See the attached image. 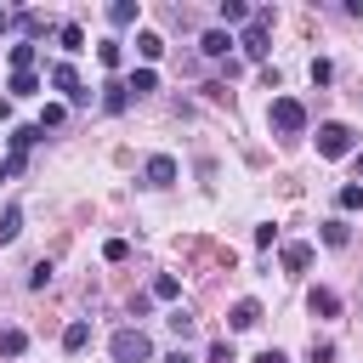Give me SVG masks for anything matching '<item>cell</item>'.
<instances>
[{"instance_id": "obj_1", "label": "cell", "mask_w": 363, "mask_h": 363, "mask_svg": "<svg viewBox=\"0 0 363 363\" xmlns=\"http://www.w3.org/2000/svg\"><path fill=\"white\" fill-rule=\"evenodd\" d=\"M108 357H113V363H153V340H147L142 329H113Z\"/></svg>"}, {"instance_id": "obj_2", "label": "cell", "mask_w": 363, "mask_h": 363, "mask_svg": "<svg viewBox=\"0 0 363 363\" xmlns=\"http://www.w3.org/2000/svg\"><path fill=\"white\" fill-rule=\"evenodd\" d=\"M352 147H357V130L352 125H340V119H323L318 125V153L323 159H346Z\"/></svg>"}, {"instance_id": "obj_3", "label": "cell", "mask_w": 363, "mask_h": 363, "mask_svg": "<svg viewBox=\"0 0 363 363\" xmlns=\"http://www.w3.org/2000/svg\"><path fill=\"white\" fill-rule=\"evenodd\" d=\"M267 119H272V130H278V136H301V130H306V108H301L295 96H272Z\"/></svg>"}, {"instance_id": "obj_4", "label": "cell", "mask_w": 363, "mask_h": 363, "mask_svg": "<svg viewBox=\"0 0 363 363\" xmlns=\"http://www.w3.org/2000/svg\"><path fill=\"white\" fill-rule=\"evenodd\" d=\"M267 28H272V11H267V6H261V11H255V17H250V23H244V40H238V45H244V57H250V62H267V51H272V45H267Z\"/></svg>"}, {"instance_id": "obj_5", "label": "cell", "mask_w": 363, "mask_h": 363, "mask_svg": "<svg viewBox=\"0 0 363 363\" xmlns=\"http://www.w3.org/2000/svg\"><path fill=\"white\" fill-rule=\"evenodd\" d=\"M51 91H62L74 108L91 102V85H79V68H74V62H51Z\"/></svg>"}, {"instance_id": "obj_6", "label": "cell", "mask_w": 363, "mask_h": 363, "mask_svg": "<svg viewBox=\"0 0 363 363\" xmlns=\"http://www.w3.org/2000/svg\"><path fill=\"white\" fill-rule=\"evenodd\" d=\"M142 182H147V187H176V159H170V153H153V159L142 164Z\"/></svg>"}, {"instance_id": "obj_7", "label": "cell", "mask_w": 363, "mask_h": 363, "mask_svg": "<svg viewBox=\"0 0 363 363\" xmlns=\"http://www.w3.org/2000/svg\"><path fill=\"white\" fill-rule=\"evenodd\" d=\"M255 323H261V301H233L227 329H255Z\"/></svg>"}, {"instance_id": "obj_8", "label": "cell", "mask_w": 363, "mask_h": 363, "mask_svg": "<svg viewBox=\"0 0 363 363\" xmlns=\"http://www.w3.org/2000/svg\"><path fill=\"white\" fill-rule=\"evenodd\" d=\"M40 136H45L40 125H11V136H6V142H11V159H23V153H28Z\"/></svg>"}, {"instance_id": "obj_9", "label": "cell", "mask_w": 363, "mask_h": 363, "mask_svg": "<svg viewBox=\"0 0 363 363\" xmlns=\"http://www.w3.org/2000/svg\"><path fill=\"white\" fill-rule=\"evenodd\" d=\"M306 306H312V318H335V312H340V295H335V289H323V284H318V289H312V295H306Z\"/></svg>"}, {"instance_id": "obj_10", "label": "cell", "mask_w": 363, "mask_h": 363, "mask_svg": "<svg viewBox=\"0 0 363 363\" xmlns=\"http://www.w3.org/2000/svg\"><path fill=\"white\" fill-rule=\"evenodd\" d=\"M102 108H108V113H125V108H130V91H125V79H108V85H102Z\"/></svg>"}, {"instance_id": "obj_11", "label": "cell", "mask_w": 363, "mask_h": 363, "mask_svg": "<svg viewBox=\"0 0 363 363\" xmlns=\"http://www.w3.org/2000/svg\"><path fill=\"white\" fill-rule=\"evenodd\" d=\"M85 346H91V323H85V318H74V323L62 329V352H85Z\"/></svg>"}, {"instance_id": "obj_12", "label": "cell", "mask_w": 363, "mask_h": 363, "mask_svg": "<svg viewBox=\"0 0 363 363\" xmlns=\"http://www.w3.org/2000/svg\"><path fill=\"white\" fill-rule=\"evenodd\" d=\"M227 45H238V40L227 34V28H210V34L199 40V51H204V57H227Z\"/></svg>"}, {"instance_id": "obj_13", "label": "cell", "mask_w": 363, "mask_h": 363, "mask_svg": "<svg viewBox=\"0 0 363 363\" xmlns=\"http://www.w3.org/2000/svg\"><path fill=\"white\" fill-rule=\"evenodd\" d=\"M6 62H11V74H28V68H34V40H17V45L6 51Z\"/></svg>"}, {"instance_id": "obj_14", "label": "cell", "mask_w": 363, "mask_h": 363, "mask_svg": "<svg viewBox=\"0 0 363 363\" xmlns=\"http://www.w3.org/2000/svg\"><path fill=\"white\" fill-rule=\"evenodd\" d=\"M136 51H142V62H159V57H164V40H159L153 28H142V34H136Z\"/></svg>"}, {"instance_id": "obj_15", "label": "cell", "mask_w": 363, "mask_h": 363, "mask_svg": "<svg viewBox=\"0 0 363 363\" xmlns=\"http://www.w3.org/2000/svg\"><path fill=\"white\" fill-rule=\"evenodd\" d=\"M323 244H329V250H346V244H352V227H346L340 216H335V221H323Z\"/></svg>"}, {"instance_id": "obj_16", "label": "cell", "mask_w": 363, "mask_h": 363, "mask_svg": "<svg viewBox=\"0 0 363 363\" xmlns=\"http://www.w3.org/2000/svg\"><path fill=\"white\" fill-rule=\"evenodd\" d=\"M284 267L289 272H306L312 267V244H284Z\"/></svg>"}, {"instance_id": "obj_17", "label": "cell", "mask_w": 363, "mask_h": 363, "mask_svg": "<svg viewBox=\"0 0 363 363\" xmlns=\"http://www.w3.org/2000/svg\"><path fill=\"white\" fill-rule=\"evenodd\" d=\"M17 233H23V210H17V204H6V210H0V244H11Z\"/></svg>"}, {"instance_id": "obj_18", "label": "cell", "mask_w": 363, "mask_h": 363, "mask_svg": "<svg viewBox=\"0 0 363 363\" xmlns=\"http://www.w3.org/2000/svg\"><path fill=\"white\" fill-rule=\"evenodd\" d=\"M28 352V335L23 329H0V357H23Z\"/></svg>"}, {"instance_id": "obj_19", "label": "cell", "mask_w": 363, "mask_h": 363, "mask_svg": "<svg viewBox=\"0 0 363 363\" xmlns=\"http://www.w3.org/2000/svg\"><path fill=\"white\" fill-rule=\"evenodd\" d=\"M108 23H113V28H130V23H136V0H113V6H108Z\"/></svg>"}, {"instance_id": "obj_20", "label": "cell", "mask_w": 363, "mask_h": 363, "mask_svg": "<svg viewBox=\"0 0 363 363\" xmlns=\"http://www.w3.org/2000/svg\"><path fill=\"white\" fill-rule=\"evenodd\" d=\"M57 40H62V51H68V57H74V51H85V28H79V23H62V28H57Z\"/></svg>"}, {"instance_id": "obj_21", "label": "cell", "mask_w": 363, "mask_h": 363, "mask_svg": "<svg viewBox=\"0 0 363 363\" xmlns=\"http://www.w3.org/2000/svg\"><path fill=\"white\" fill-rule=\"evenodd\" d=\"M147 295H153V301H176V295H182V284H176V272H159Z\"/></svg>"}, {"instance_id": "obj_22", "label": "cell", "mask_w": 363, "mask_h": 363, "mask_svg": "<svg viewBox=\"0 0 363 363\" xmlns=\"http://www.w3.org/2000/svg\"><path fill=\"white\" fill-rule=\"evenodd\" d=\"M216 11H221V23H250V17H255V11L244 6V0H221Z\"/></svg>"}, {"instance_id": "obj_23", "label": "cell", "mask_w": 363, "mask_h": 363, "mask_svg": "<svg viewBox=\"0 0 363 363\" xmlns=\"http://www.w3.org/2000/svg\"><path fill=\"white\" fill-rule=\"evenodd\" d=\"M11 96H40V74H11Z\"/></svg>"}, {"instance_id": "obj_24", "label": "cell", "mask_w": 363, "mask_h": 363, "mask_svg": "<svg viewBox=\"0 0 363 363\" xmlns=\"http://www.w3.org/2000/svg\"><path fill=\"white\" fill-rule=\"evenodd\" d=\"M335 204H340V210H363V182H346V187L335 193Z\"/></svg>"}, {"instance_id": "obj_25", "label": "cell", "mask_w": 363, "mask_h": 363, "mask_svg": "<svg viewBox=\"0 0 363 363\" xmlns=\"http://www.w3.org/2000/svg\"><path fill=\"white\" fill-rule=\"evenodd\" d=\"M96 62H102V68H119V62H125L119 40H102V45H96Z\"/></svg>"}, {"instance_id": "obj_26", "label": "cell", "mask_w": 363, "mask_h": 363, "mask_svg": "<svg viewBox=\"0 0 363 363\" xmlns=\"http://www.w3.org/2000/svg\"><path fill=\"white\" fill-rule=\"evenodd\" d=\"M153 85H159V74H153V68H136V74L125 79V91H136V96H142V91H153Z\"/></svg>"}, {"instance_id": "obj_27", "label": "cell", "mask_w": 363, "mask_h": 363, "mask_svg": "<svg viewBox=\"0 0 363 363\" xmlns=\"http://www.w3.org/2000/svg\"><path fill=\"white\" fill-rule=\"evenodd\" d=\"M164 323H170V329H176V335H182V340H187V335H193V329H199V323H193V312H182V306H176V312H170V318H164Z\"/></svg>"}, {"instance_id": "obj_28", "label": "cell", "mask_w": 363, "mask_h": 363, "mask_svg": "<svg viewBox=\"0 0 363 363\" xmlns=\"http://www.w3.org/2000/svg\"><path fill=\"white\" fill-rule=\"evenodd\" d=\"M306 363H335V346H329V340H312V352H306Z\"/></svg>"}, {"instance_id": "obj_29", "label": "cell", "mask_w": 363, "mask_h": 363, "mask_svg": "<svg viewBox=\"0 0 363 363\" xmlns=\"http://www.w3.org/2000/svg\"><path fill=\"white\" fill-rule=\"evenodd\" d=\"M62 113H68L62 102H45V113H40V130H45V125H62Z\"/></svg>"}, {"instance_id": "obj_30", "label": "cell", "mask_w": 363, "mask_h": 363, "mask_svg": "<svg viewBox=\"0 0 363 363\" xmlns=\"http://www.w3.org/2000/svg\"><path fill=\"white\" fill-rule=\"evenodd\" d=\"M102 255H108V261H125V255H130V244H125V238H108V244H102Z\"/></svg>"}, {"instance_id": "obj_31", "label": "cell", "mask_w": 363, "mask_h": 363, "mask_svg": "<svg viewBox=\"0 0 363 363\" xmlns=\"http://www.w3.org/2000/svg\"><path fill=\"white\" fill-rule=\"evenodd\" d=\"M45 284H51V261H40V267L28 272V289H45Z\"/></svg>"}, {"instance_id": "obj_32", "label": "cell", "mask_w": 363, "mask_h": 363, "mask_svg": "<svg viewBox=\"0 0 363 363\" xmlns=\"http://www.w3.org/2000/svg\"><path fill=\"white\" fill-rule=\"evenodd\" d=\"M210 363H238V357H233V340H216V346H210Z\"/></svg>"}, {"instance_id": "obj_33", "label": "cell", "mask_w": 363, "mask_h": 363, "mask_svg": "<svg viewBox=\"0 0 363 363\" xmlns=\"http://www.w3.org/2000/svg\"><path fill=\"white\" fill-rule=\"evenodd\" d=\"M329 79H335V68H329V62L318 57V62H312V85H329Z\"/></svg>"}, {"instance_id": "obj_34", "label": "cell", "mask_w": 363, "mask_h": 363, "mask_svg": "<svg viewBox=\"0 0 363 363\" xmlns=\"http://www.w3.org/2000/svg\"><path fill=\"white\" fill-rule=\"evenodd\" d=\"M255 363H289V357H284V352H278V346H267V352H261V357H255Z\"/></svg>"}, {"instance_id": "obj_35", "label": "cell", "mask_w": 363, "mask_h": 363, "mask_svg": "<svg viewBox=\"0 0 363 363\" xmlns=\"http://www.w3.org/2000/svg\"><path fill=\"white\" fill-rule=\"evenodd\" d=\"M17 164H23V159H0V182H6V176H11Z\"/></svg>"}, {"instance_id": "obj_36", "label": "cell", "mask_w": 363, "mask_h": 363, "mask_svg": "<svg viewBox=\"0 0 363 363\" xmlns=\"http://www.w3.org/2000/svg\"><path fill=\"white\" fill-rule=\"evenodd\" d=\"M164 363H193V357H187V352H182V346H176V352H170V357H164Z\"/></svg>"}, {"instance_id": "obj_37", "label": "cell", "mask_w": 363, "mask_h": 363, "mask_svg": "<svg viewBox=\"0 0 363 363\" xmlns=\"http://www.w3.org/2000/svg\"><path fill=\"white\" fill-rule=\"evenodd\" d=\"M352 176H357V182H363V153H357V159H352Z\"/></svg>"}, {"instance_id": "obj_38", "label": "cell", "mask_w": 363, "mask_h": 363, "mask_svg": "<svg viewBox=\"0 0 363 363\" xmlns=\"http://www.w3.org/2000/svg\"><path fill=\"white\" fill-rule=\"evenodd\" d=\"M6 28H11V11H6V6H0V34H6Z\"/></svg>"}]
</instances>
